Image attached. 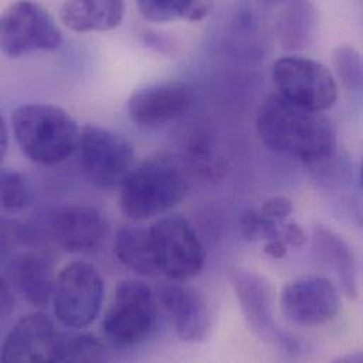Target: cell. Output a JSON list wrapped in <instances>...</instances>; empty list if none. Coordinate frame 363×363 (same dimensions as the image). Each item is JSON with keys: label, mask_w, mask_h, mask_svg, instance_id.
<instances>
[{"label": "cell", "mask_w": 363, "mask_h": 363, "mask_svg": "<svg viewBox=\"0 0 363 363\" xmlns=\"http://www.w3.org/2000/svg\"><path fill=\"white\" fill-rule=\"evenodd\" d=\"M272 77L277 94L298 106L327 112L337 104V78L320 61L300 55L281 57L274 62Z\"/></svg>", "instance_id": "obj_6"}, {"label": "cell", "mask_w": 363, "mask_h": 363, "mask_svg": "<svg viewBox=\"0 0 363 363\" xmlns=\"http://www.w3.org/2000/svg\"><path fill=\"white\" fill-rule=\"evenodd\" d=\"M320 17L317 9L307 0L291 1L277 21V37L289 51L310 47L318 35Z\"/></svg>", "instance_id": "obj_19"}, {"label": "cell", "mask_w": 363, "mask_h": 363, "mask_svg": "<svg viewBox=\"0 0 363 363\" xmlns=\"http://www.w3.org/2000/svg\"><path fill=\"white\" fill-rule=\"evenodd\" d=\"M293 201L284 195H276V196H272L269 199H266L262 206H260V212L274 220V222H284L291 213H293Z\"/></svg>", "instance_id": "obj_26"}, {"label": "cell", "mask_w": 363, "mask_h": 363, "mask_svg": "<svg viewBox=\"0 0 363 363\" xmlns=\"http://www.w3.org/2000/svg\"><path fill=\"white\" fill-rule=\"evenodd\" d=\"M106 359V348L91 334H61L55 362H101Z\"/></svg>", "instance_id": "obj_21"}, {"label": "cell", "mask_w": 363, "mask_h": 363, "mask_svg": "<svg viewBox=\"0 0 363 363\" xmlns=\"http://www.w3.org/2000/svg\"><path fill=\"white\" fill-rule=\"evenodd\" d=\"M140 14L150 23L164 24L185 17L186 0H138Z\"/></svg>", "instance_id": "obj_25"}, {"label": "cell", "mask_w": 363, "mask_h": 363, "mask_svg": "<svg viewBox=\"0 0 363 363\" xmlns=\"http://www.w3.org/2000/svg\"><path fill=\"white\" fill-rule=\"evenodd\" d=\"M189 105L191 94L186 88L157 84L133 92L128 101V112L136 126L157 129L182 118Z\"/></svg>", "instance_id": "obj_14"}, {"label": "cell", "mask_w": 363, "mask_h": 363, "mask_svg": "<svg viewBox=\"0 0 363 363\" xmlns=\"http://www.w3.org/2000/svg\"><path fill=\"white\" fill-rule=\"evenodd\" d=\"M340 361L342 362H363V352H357L354 355H347L340 358Z\"/></svg>", "instance_id": "obj_32"}, {"label": "cell", "mask_w": 363, "mask_h": 363, "mask_svg": "<svg viewBox=\"0 0 363 363\" xmlns=\"http://www.w3.org/2000/svg\"><path fill=\"white\" fill-rule=\"evenodd\" d=\"M159 300L170 318L174 333L184 342H202L212 327L211 311L201 291L180 281L164 284Z\"/></svg>", "instance_id": "obj_13"}, {"label": "cell", "mask_w": 363, "mask_h": 363, "mask_svg": "<svg viewBox=\"0 0 363 363\" xmlns=\"http://www.w3.org/2000/svg\"><path fill=\"white\" fill-rule=\"evenodd\" d=\"M215 6V0H186V11L184 20L201 21L209 16Z\"/></svg>", "instance_id": "obj_27"}, {"label": "cell", "mask_w": 363, "mask_h": 363, "mask_svg": "<svg viewBox=\"0 0 363 363\" xmlns=\"http://www.w3.org/2000/svg\"><path fill=\"white\" fill-rule=\"evenodd\" d=\"M9 146V130H7V123L4 118L0 119V153L1 157H4Z\"/></svg>", "instance_id": "obj_31"}, {"label": "cell", "mask_w": 363, "mask_h": 363, "mask_svg": "<svg viewBox=\"0 0 363 363\" xmlns=\"http://www.w3.org/2000/svg\"><path fill=\"white\" fill-rule=\"evenodd\" d=\"M1 51L10 58L35 51H55L62 44V33L54 17L33 0L11 3L0 20Z\"/></svg>", "instance_id": "obj_9"}, {"label": "cell", "mask_w": 363, "mask_h": 363, "mask_svg": "<svg viewBox=\"0 0 363 363\" xmlns=\"http://www.w3.org/2000/svg\"><path fill=\"white\" fill-rule=\"evenodd\" d=\"M105 284L99 272L86 262L65 264L55 280L54 313L61 325L69 330L89 327L101 314Z\"/></svg>", "instance_id": "obj_5"}, {"label": "cell", "mask_w": 363, "mask_h": 363, "mask_svg": "<svg viewBox=\"0 0 363 363\" xmlns=\"http://www.w3.org/2000/svg\"><path fill=\"white\" fill-rule=\"evenodd\" d=\"M157 318V301L152 289L145 281L125 280L118 284L104 314L102 334L113 348H135L152 338Z\"/></svg>", "instance_id": "obj_4"}, {"label": "cell", "mask_w": 363, "mask_h": 363, "mask_svg": "<svg viewBox=\"0 0 363 363\" xmlns=\"http://www.w3.org/2000/svg\"><path fill=\"white\" fill-rule=\"evenodd\" d=\"M334 75L344 89L363 91V55L352 45H340L333 54Z\"/></svg>", "instance_id": "obj_22"}, {"label": "cell", "mask_w": 363, "mask_h": 363, "mask_svg": "<svg viewBox=\"0 0 363 363\" xmlns=\"http://www.w3.org/2000/svg\"><path fill=\"white\" fill-rule=\"evenodd\" d=\"M182 166L174 159L159 157L133 167L121 184L122 212L135 220H146L176 206L186 192Z\"/></svg>", "instance_id": "obj_3"}, {"label": "cell", "mask_w": 363, "mask_h": 363, "mask_svg": "<svg viewBox=\"0 0 363 363\" xmlns=\"http://www.w3.org/2000/svg\"><path fill=\"white\" fill-rule=\"evenodd\" d=\"M113 249L121 263L138 274L153 276L159 272L150 229L147 230L136 226L121 228L116 232Z\"/></svg>", "instance_id": "obj_20"}, {"label": "cell", "mask_w": 363, "mask_h": 363, "mask_svg": "<svg viewBox=\"0 0 363 363\" xmlns=\"http://www.w3.org/2000/svg\"><path fill=\"white\" fill-rule=\"evenodd\" d=\"M281 236L287 246L303 247L307 243V233L296 222H284L281 225Z\"/></svg>", "instance_id": "obj_28"}, {"label": "cell", "mask_w": 363, "mask_h": 363, "mask_svg": "<svg viewBox=\"0 0 363 363\" xmlns=\"http://www.w3.org/2000/svg\"><path fill=\"white\" fill-rule=\"evenodd\" d=\"M51 233L65 252H89L106 238L108 222L92 206H65L52 215Z\"/></svg>", "instance_id": "obj_15"}, {"label": "cell", "mask_w": 363, "mask_h": 363, "mask_svg": "<svg viewBox=\"0 0 363 363\" xmlns=\"http://www.w3.org/2000/svg\"><path fill=\"white\" fill-rule=\"evenodd\" d=\"M359 182H361V188H362L363 191V160L362 164H361V174H359Z\"/></svg>", "instance_id": "obj_33"}, {"label": "cell", "mask_w": 363, "mask_h": 363, "mask_svg": "<svg viewBox=\"0 0 363 363\" xmlns=\"http://www.w3.org/2000/svg\"><path fill=\"white\" fill-rule=\"evenodd\" d=\"M230 283L252 331L260 340L280 347L287 352L297 351L298 342L276 324L272 284L263 276L242 269L232 270Z\"/></svg>", "instance_id": "obj_10"}, {"label": "cell", "mask_w": 363, "mask_h": 363, "mask_svg": "<svg viewBox=\"0 0 363 363\" xmlns=\"http://www.w3.org/2000/svg\"><path fill=\"white\" fill-rule=\"evenodd\" d=\"M61 333L44 313L21 317L1 345L3 362H55Z\"/></svg>", "instance_id": "obj_12"}, {"label": "cell", "mask_w": 363, "mask_h": 363, "mask_svg": "<svg viewBox=\"0 0 363 363\" xmlns=\"http://www.w3.org/2000/svg\"><path fill=\"white\" fill-rule=\"evenodd\" d=\"M287 243L284 242L283 236H277V238H273L270 240H266L264 242V253L267 256H270L272 259H283L286 255H287Z\"/></svg>", "instance_id": "obj_29"}, {"label": "cell", "mask_w": 363, "mask_h": 363, "mask_svg": "<svg viewBox=\"0 0 363 363\" xmlns=\"http://www.w3.org/2000/svg\"><path fill=\"white\" fill-rule=\"evenodd\" d=\"M13 287L10 286V283L1 277V313L6 317L11 310H13V304H14V297H13Z\"/></svg>", "instance_id": "obj_30"}, {"label": "cell", "mask_w": 363, "mask_h": 363, "mask_svg": "<svg viewBox=\"0 0 363 363\" xmlns=\"http://www.w3.org/2000/svg\"><path fill=\"white\" fill-rule=\"evenodd\" d=\"M256 132L269 150L303 164L333 159L338 146L335 125L325 112L298 106L277 92L259 108Z\"/></svg>", "instance_id": "obj_1"}, {"label": "cell", "mask_w": 363, "mask_h": 363, "mask_svg": "<svg viewBox=\"0 0 363 363\" xmlns=\"http://www.w3.org/2000/svg\"><path fill=\"white\" fill-rule=\"evenodd\" d=\"M1 208L6 212H16L26 206L30 195L28 184L23 174L11 169L1 170Z\"/></svg>", "instance_id": "obj_24"}, {"label": "cell", "mask_w": 363, "mask_h": 363, "mask_svg": "<svg viewBox=\"0 0 363 363\" xmlns=\"http://www.w3.org/2000/svg\"><path fill=\"white\" fill-rule=\"evenodd\" d=\"M150 235L157 270L169 280L186 283L202 273L205 249L185 216L173 213L159 219Z\"/></svg>", "instance_id": "obj_7"}, {"label": "cell", "mask_w": 363, "mask_h": 363, "mask_svg": "<svg viewBox=\"0 0 363 363\" xmlns=\"http://www.w3.org/2000/svg\"><path fill=\"white\" fill-rule=\"evenodd\" d=\"M283 223L266 218L259 209H246L240 216V232L247 242H266L281 235Z\"/></svg>", "instance_id": "obj_23"}, {"label": "cell", "mask_w": 363, "mask_h": 363, "mask_svg": "<svg viewBox=\"0 0 363 363\" xmlns=\"http://www.w3.org/2000/svg\"><path fill=\"white\" fill-rule=\"evenodd\" d=\"M313 240L320 259L337 273L342 293L350 300H357L359 294L358 263L351 246L340 235L321 225L314 228Z\"/></svg>", "instance_id": "obj_18"}, {"label": "cell", "mask_w": 363, "mask_h": 363, "mask_svg": "<svg viewBox=\"0 0 363 363\" xmlns=\"http://www.w3.org/2000/svg\"><path fill=\"white\" fill-rule=\"evenodd\" d=\"M125 13V0H64L60 18L75 33H94L119 27Z\"/></svg>", "instance_id": "obj_17"}, {"label": "cell", "mask_w": 363, "mask_h": 363, "mask_svg": "<svg viewBox=\"0 0 363 363\" xmlns=\"http://www.w3.org/2000/svg\"><path fill=\"white\" fill-rule=\"evenodd\" d=\"M10 125L21 153L31 162L54 166L72 156L79 145L77 121L51 104H26L14 109Z\"/></svg>", "instance_id": "obj_2"}, {"label": "cell", "mask_w": 363, "mask_h": 363, "mask_svg": "<svg viewBox=\"0 0 363 363\" xmlns=\"http://www.w3.org/2000/svg\"><path fill=\"white\" fill-rule=\"evenodd\" d=\"M3 277L35 308H44L52 300L57 279L48 263L34 253L14 255L4 264Z\"/></svg>", "instance_id": "obj_16"}, {"label": "cell", "mask_w": 363, "mask_h": 363, "mask_svg": "<svg viewBox=\"0 0 363 363\" xmlns=\"http://www.w3.org/2000/svg\"><path fill=\"white\" fill-rule=\"evenodd\" d=\"M77 152L84 176L105 189L119 188L135 163L132 143L122 135L98 125L82 128Z\"/></svg>", "instance_id": "obj_8"}, {"label": "cell", "mask_w": 363, "mask_h": 363, "mask_svg": "<svg viewBox=\"0 0 363 363\" xmlns=\"http://www.w3.org/2000/svg\"><path fill=\"white\" fill-rule=\"evenodd\" d=\"M280 310L294 325L320 327L331 323L340 314V291L325 277L298 279L281 290Z\"/></svg>", "instance_id": "obj_11"}]
</instances>
